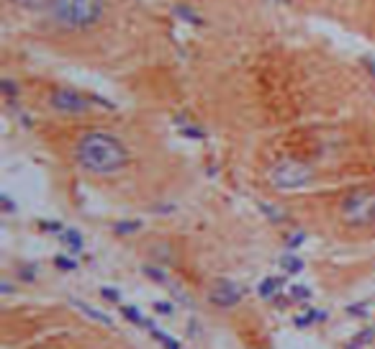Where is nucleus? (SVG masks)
<instances>
[{"instance_id": "nucleus-1", "label": "nucleus", "mask_w": 375, "mask_h": 349, "mask_svg": "<svg viewBox=\"0 0 375 349\" xmlns=\"http://www.w3.org/2000/svg\"><path fill=\"white\" fill-rule=\"evenodd\" d=\"M75 157L80 162V167L93 175H113V172L124 170L128 162L126 147L116 139L113 134L106 131H90L77 142Z\"/></svg>"}, {"instance_id": "nucleus-2", "label": "nucleus", "mask_w": 375, "mask_h": 349, "mask_svg": "<svg viewBox=\"0 0 375 349\" xmlns=\"http://www.w3.org/2000/svg\"><path fill=\"white\" fill-rule=\"evenodd\" d=\"M46 13L59 28H90L103 18L106 0H44Z\"/></svg>"}, {"instance_id": "nucleus-3", "label": "nucleus", "mask_w": 375, "mask_h": 349, "mask_svg": "<svg viewBox=\"0 0 375 349\" xmlns=\"http://www.w3.org/2000/svg\"><path fill=\"white\" fill-rule=\"evenodd\" d=\"M309 180H311V170H309L303 162H296V160H285L270 170V182L280 190L301 188Z\"/></svg>"}, {"instance_id": "nucleus-4", "label": "nucleus", "mask_w": 375, "mask_h": 349, "mask_svg": "<svg viewBox=\"0 0 375 349\" xmlns=\"http://www.w3.org/2000/svg\"><path fill=\"white\" fill-rule=\"evenodd\" d=\"M52 106L57 111H62V113H85L90 103L83 98V95H77V93H70V90H62V93H57L55 98H52Z\"/></svg>"}, {"instance_id": "nucleus-5", "label": "nucleus", "mask_w": 375, "mask_h": 349, "mask_svg": "<svg viewBox=\"0 0 375 349\" xmlns=\"http://www.w3.org/2000/svg\"><path fill=\"white\" fill-rule=\"evenodd\" d=\"M373 203L370 198H352L347 203V221L349 224H365L373 218Z\"/></svg>"}, {"instance_id": "nucleus-6", "label": "nucleus", "mask_w": 375, "mask_h": 349, "mask_svg": "<svg viewBox=\"0 0 375 349\" xmlns=\"http://www.w3.org/2000/svg\"><path fill=\"white\" fill-rule=\"evenodd\" d=\"M211 301L216 305H237L239 303V290L231 283L227 280H221L219 285L213 287V293H211Z\"/></svg>"}, {"instance_id": "nucleus-7", "label": "nucleus", "mask_w": 375, "mask_h": 349, "mask_svg": "<svg viewBox=\"0 0 375 349\" xmlns=\"http://www.w3.org/2000/svg\"><path fill=\"white\" fill-rule=\"evenodd\" d=\"M73 305H77L83 314H88L93 319V321H101V323H106V326H110V319L106 314H101V311H95L93 305H85V303H80V301H73Z\"/></svg>"}, {"instance_id": "nucleus-8", "label": "nucleus", "mask_w": 375, "mask_h": 349, "mask_svg": "<svg viewBox=\"0 0 375 349\" xmlns=\"http://www.w3.org/2000/svg\"><path fill=\"white\" fill-rule=\"evenodd\" d=\"M121 314L126 316L128 321L139 323V326H149V329H152V323H149V321H144V319H142V314H139L137 308H128V305H126V308H121Z\"/></svg>"}, {"instance_id": "nucleus-9", "label": "nucleus", "mask_w": 375, "mask_h": 349, "mask_svg": "<svg viewBox=\"0 0 375 349\" xmlns=\"http://www.w3.org/2000/svg\"><path fill=\"white\" fill-rule=\"evenodd\" d=\"M152 334H155V337H157V341H160V344H162V347H165V349H180V344H177V341H175L173 337H170V334L157 332L155 326H152Z\"/></svg>"}, {"instance_id": "nucleus-10", "label": "nucleus", "mask_w": 375, "mask_h": 349, "mask_svg": "<svg viewBox=\"0 0 375 349\" xmlns=\"http://www.w3.org/2000/svg\"><path fill=\"white\" fill-rule=\"evenodd\" d=\"M62 239L67 242V247H70V249H80V247H83V239H80V234H77V232H67Z\"/></svg>"}, {"instance_id": "nucleus-11", "label": "nucleus", "mask_w": 375, "mask_h": 349, "mask_svg": "<svg viewBox=\"0 0 375 349\" xmlns=\"http://www.w3.org/2000/svg\"><path fill=\"white\" fill-rule=\"evenodd\" d=\"M373 329H367V332H363V334H360V337H357V341H355V344H349V349H357V347H363V344H367V341H370V339H373Z\"/></svg>"}, {"instance_id": "nucleus-12", "label": "nucleus", "mask_w": 375, "mask_h": 349, "mask_svg": "<svg viewBox=\"0 0 375 349\" xmlns=\"http://www.w3.org/2000/svg\"><path fill=\"white\" fill-rule=\"evenodd\" d=\"M275 293V280H265L262 285H260V296L262 298H270Z\"/></svg>"}, {"instance_id": "nucleus-13", "label": "nucleus", "mask_w": 375, "mask_h": 349, "mask_svg": "<svg viewBox=\"0 0 375 349\" xmlns=\"http://www.w3.org/2000/svg\"><path fill=\"white\" fill-rule=\"evenodd\" d=\"M283 267H288L291 272H296V270H301V262L293 260V257H285V260H283Z\"/></svg>"}, {"instance_id": "nucleus-14", "label": "nucleus", "mask_w": 375, "mask_h": 349, "mask_svg": "<svg viewBox=\"0 0 375 349\" xmlns=\"http://www.w3.org/2000/svg\"><path fill=\"white\" fill-rule=\"evenodd\" d=\"M293 296H296V301H306V298L311 296L306 287H293Z\"/></svg>"}, {"instance_id": "nucleus-15", "label": "nucleus", "mask_w": 375, "mask_h": 349, "mask_svg": "<svg viewBox=\"0 0 375 349\" xmlns=\"http://www.w3.org/2000/svg\"><path fill=\"white\" fill-rule=\"evenodd\" d=\"M101 293H103V298H108V301H119V293H116V290H110V287H103Z\"/></svg>"}, {"instance_id": "nucleus-16", "label": "nucleus", "mask_w": 375, "mask_h": 349, "mask_svg": "<svg viewBox=\"0 0 375 349\" xmlns=\"http://www.w3.org/2000/svg\"><path fill=\"white\" fill-rule=\"evenodd\" d=\"M134 229H137V224H121L119 229H116V232L124 234V232H134Z\"/></svg>"}, {"instance_id": "nucleus-17", "label": "nucleus", "mask_w": 375, "mask_h": 349, "mask_svg": "<svg viewBox=\"0 0 375 349\" xmlns=\"http://www.w3.org/2000/svg\"><path fill=\"white\" fill-rule=\"evenodd\" d=\"M155 308H157V311H160V314H170V311H173V308H170V305H167V303H157Z\"/></svg>"}, {"instance_id": "nucleus-18", "label": "nucleus", "mask_w": 375, "mask_h": 349, "mask_svg": "<svg viewBox=\"0 0 375 349\" xmlns=\"http://www.w3.org/2000/svg\"><path fill=\"white\" fill-rule=\"evenodd\" d=\"M57 265H59V267H64V270H73V267H75L73 262H67V260H62V257H59V260H57Z\"/></svg>"}]
</instances>
